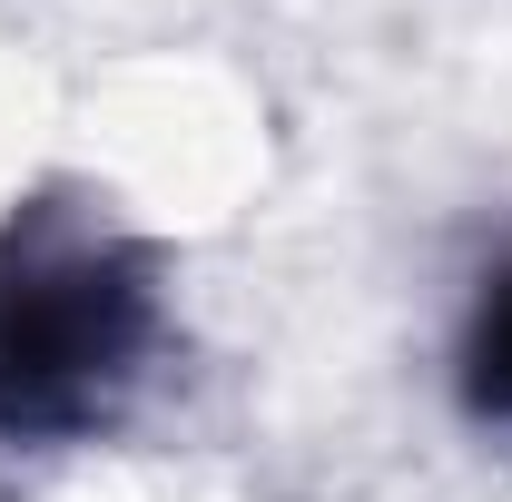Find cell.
I'll return each instance as SVG.
<instances>
[{
	"label": "cell",
	"mask_w": 512,
	"mask_h": 502,
	"mask_svg": "<svg viewBox=\"0 0 512 502\" xmlns=\"http://www.w3.org/2000/svg\"><path fill=\"white\" fill-rule=\"evenodd\" d=\"M148 355V286L99 237L0 247V434H79L128 394Z\"/></svg>",
	"instance_id": "cell-1"
},
{
	"label": "cell",
	"mask_w": 512,
	"mask_h": 502,
	"mask_svg": "<svg viewBox=\"0 0 512 502\" xmlns=\"http://www.w3.org/2000/svg\"><path fill=\"white\" fill-rule=\"evenodd\" d=\"M473 394L493 414H512V266H503V286L483 296V315H473Z\"/></svg>",
	"instance_id": "cell-2"
}]
</instances>
